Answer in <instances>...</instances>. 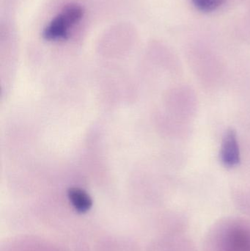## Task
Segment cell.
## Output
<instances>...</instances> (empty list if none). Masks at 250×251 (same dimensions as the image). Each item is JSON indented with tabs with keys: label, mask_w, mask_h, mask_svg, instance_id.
<instances>
[{
	"label": "cell",
	"mask_w": 250,
	"mask_h": 251,
	"mask_svg": "<svg viewBox=\"0 0 250 251\" xmlns=\"http://www.w3.org/2000/svg\"><path fill=\"white\" fill-rule=\"evenodd\" d=\"M83 16V10L79 6H67L60 14L54 18L44 32V38L48 41L66 39L69 30Z\"/></svg>",
	"instance_id": "cell-1"
},
{
	"label": "cell",
	"mask_w": 250,
	"mask_h": 251,
	"mask_svg": "<svg viewBox=\"0 0 250 251\" xmlns=\"http://www.w3.org/2000/svg\"><path fill=\"white\" fill-rule=\"evenodd\" d=\"M240 150L237 134L233 128L226 131L220 150V160L227 168H233L240 162Z\"/></svg>",
	"instance_id": "cell-2"
},
{
	"label": "cell",
	"mask_w": 250,
	"mask_h": 251,
	"mask_svg": "<svg viewBox=\"0 0 250 251\" xmlns=\"http://www.w3.org/2000/svg\"><path fill=\"white\" fill-rule=\"evenodd\" d=\"M225 251H250V235L242 228H235L226 236Z\"/></svg>",
	"instance_id": "cell-3"
},
{
	"label": "cell",
	"mask_w": 250,
	"mask_h": 251,
	"mask_svg": "<svg viewBox=\"0 0 250 251\" xmlns=\"http://www.w3.org/2000/svg\"><path fill=\"white\" fill-rule=\"evenodd\" d=\"M68 197L72 206L78 212L85 213L91 209L92 206V201L89 195L82 189H69Z\"/></svg>",
	"instance_id": "cell-4"
},
{
	"label": "cell",
	"mask_w": 250,
	"mask_h": 251,
	"mask_svg": "<svg viewBox=\"0 0 250 251\" xmlns=\"http://www.w3.org/2000/svg\"><path fill=\"white\" fill-rule=\"evenodd\" d=\"M227 0H192L194 6L204 13H211L217 10Z\"/></svg>",
	"instance_id": "cell-5"
}]
</instances>
